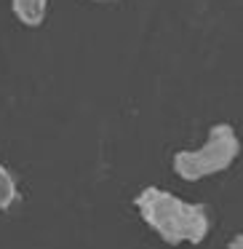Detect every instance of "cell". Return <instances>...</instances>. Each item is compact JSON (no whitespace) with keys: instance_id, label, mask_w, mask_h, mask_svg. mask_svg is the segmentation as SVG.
<instances>
[{"instance_id":"7a4b0ae2","label":"cell","mask_w":243,"mask_h":249,"mask_svg":"<svg viewBox=\"0 0 243 249\" xmlns=\"http://www.w3.org/2000/svg\"><path fill=\"white\" fill-rule=\"evenodd\" d=\"M241 156V137L230 124H216L211 126L209 137L200 147L195 150H179L174 153L171 166L177 177L187 179V182H198L203 177L219 174L230 169Z\"/></svg>"},{"instance_id":"277c9868","label":"cell","mask_w":243,"mask_h":249,"mask_svg":"<svg viewBox=\"0 0 243 249\" xmlns=\"http://www.w3.org/2000/svg\"><path fill=\"white\" fill-rule=\"evenodd\" d=\"M19 198V185L16 179H14V174L8 172L3 163H0V212L11 209L14 204H16Z\"/></svg>"},{"instance_id":"3957f363","label":"cell","mask_w":243,"mask_h":249,"mask_svg":"<svg viewBox=\"0 0 243 249\" xmlns=\"http://www.w3.org/2000/svg\"><path fill=\"white\" fill-rule=\"evenodd\" d=\"M11 11L24 27H40L49 14V0H11Z\"/></svg>"},{"instance_id":"6da1fadb","label":"cell","mask_w":243,"mask_h":249,"mask_svg":"<svg viewBox=\"0 0 243 249\" xmlns=\"http://www.w3.org/2000/svg\"><path fill=\"white\" fill-rule=\"evenodd\" d=\"M136 209L147 228L171 247L200 244L211 231V217L203 204H190L163 188H145L136 196Z\"/></svg>"},{"instance_id":"8992f818","label":"cell","mask_w":243,"mask_h":249,"mask_svg":"<svg viewBox=\"0 0 243 249\" xmlns=\"http://www.w3.org/2000/svg\"><path fill=\"white\" fill-rule=\"evenodd\" d=\"M97 3H115V0H97Z\"/></svg>"},{"instance_id":"5b68a950","label":"cell","mask_w":243,"mask_h":249,"mask_svg":"<svg viewBox=\"0 0 243 249\" xmlns=\"http://www.w3.org/2000/svg\"><path fill=\"white\" fill-rule=\"evenodd\" d=\"M227 249H243V233H238V236L227 244Z\"/></svg>"}]
</instances>
